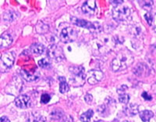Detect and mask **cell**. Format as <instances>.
<instances>
[{
    "label": "cell",
    "instance_id": "obj_1",
    "mask_svg": "<svg viewBox=\"0 0 156 122\" xmlns=\"http://www.w3.org/2000/svg\"><path fill=\"white\" fill-rule=\"evenodd\" d=\"M118 40L110 34H101L91 42V49L94 54L105 55L112 50L116 46Z\"/></svg>",
    "mask_w": 156,
    "mask_h": 122
},
{
    "label": "cell",
    "instance_id": "obj_2",
    "mask_svg": "<svg viewBox=\"0 0 156 122\" xmlns=\"http://www.w3.org/2000/svg\"><path fill=\"white\" fill-rule=\"evenodd\" d=\"M134 57L132 53L128 50H122L113 59L112 63V68L114 71H118L126 70L127 67L133 64Z\"/></svg>",
    "mask_w": 156,
    "mask_h": 122
},
{
    "label": "cell",
    "instance_id": "obj_3",
    "mask_svg": "<svg viewBox=\"0 0 156 122\" xmlns=\"http://www.w3.org/2000/svg\"><path fill=\"white\" fill-rule=\"evenodd\" d=\"M69 71L72 74V78L69 79L73 86H81L85 82L86 74L84 73V68L82 66L73 67L69 68Z\"/></svg>",
    "mask_w": 156,
    "mask_h": 122
},
{
    "label": "cell",
    "instance_id": "obj_4",
    "mask_svg": "<svg viewBox=\"0 0 156 122\" xmlns=\"http://www.w3.org/2000/svg\"><path fill=\"white\" fill-rule=\"evenodd\" d=\"M14 56L12 52H5L0 57V72H6L14 63Z\"/></svg>",
    "mask_w": 156,
    "mask_h": 122
},
{
    "label": "cell",
    "instance_id": "obj_5",
    "mask_svg": "<svg viewBox=\"0 0 156 122\" xmlns=\"http://www.w3.org/2000/svg\"><path fill=\"white\" fill-rule=\"evenodd\" d=\"M130 15V9L128 6H115L112 9V17L118 22L124 21Z\"/></svg>",
    "mask_w": 156,
    "mask_h": 122
},
{
    "label": "cell",
    "instance_id": "obj_6",
    "mask_svg": "<svg viewBox=\"0 0 156 122\" xmlns=\"http://www.w3.org/2000/svg\"><path fill=\"white\" fill-rule=\"evenodd\" d=\"M71 20H72V22L75 25L80 27V28L94 31L97 32V33H100L101 31V25L98 23H92V22H89L87 21V20H84L77 19V18L75 17H71Z\"/></svg>",
    "mask_w": 156,
    "mask_h": 122
},
{
    "label": "cell",
    "instance_id": "obj_7",
    "mask_svg": "<svg viewBox=\"0 0 156 122\" xmlns=\"http://www.w3.org/2000/svg\"><path fill=\"white\" fill-rule=\"evenodd\" d=\"M77 34L76 29L70 28V27H67V28L62 29L59 35V38H60V40L64 43H72L76 40Z\"/></svg>",
    "mask_w": 156,
    "mask_h": 122
},
{
    "label": "cell",
    "instance_id": "obj_8",
    "mask_svg": "<svg viewBox=\"0 0 156 122\" xmlns=\"http://www.w3.org/2000/svg\"><path fill=\"white\" fill-rule=\"evenodd\" d=\"M87 78V81L90 85H96L104 78V74L99 70H91L89 71L86 74Z\"/></svg>",
    "mask_w": 156,
    "mask_h": 122
},
{
    "label": "cell",
    "instance_id": "obj_9",
    "mask_svg": "<svg viewBox=\"0 0 156 122\" xmlns=\"http://www.w3.org/2000/svg\"><path fill=\"white\" fill-rule=\"evenodd\" d=\"M48 56H49L50 58L53 59L57 62L61 61L65 58L62 50L56 45H52V46H50L49 49H48Z\"/></svg>",
    "mask_w": 156,
    "mask_h": 122
},
{
    "label": "cell",
    "instance_id": "obj_10",
    "mask_svg": "<svg viewBox=\"0 0 156 122\" xmlns=\"http://www.w3.org/2000/svg\"><path fill=\"white\" fill-rule=\"evenodd\" d=\"M82 11L87 16H92L96 11V2L94 0L86 1L82 6Z\"/></svg>",
    "mask_w": 156,
    "mask_h": 122
},
{
    "label": "cell",
    "instance_id": "obj_11",
    "mask_svg": "<svg viewBox=\"0 0 156 122\" xmlns=\"http://www.w3.org/2000/svg\"><path fill=\"white\" fill-rule=\"evenodd\" d=\"M30 104V97L27 95H20L15 99V105L20 109H26Z\"/></svg>",
    "mask_w": 156,
    "mask_h": 122
},
{
    "label": "cell",
    "instance_id": "obj_12",
    "mask_svg": "<svg viewBox=\"0 0 156 122\" xmlns=\"http://www.w3.org/2000/svg\"><path fill=\"white\" fill-rule=\"evenodd\" d=\"M12 43V36L7 32H5L0 36V48H6Z\"/></svg>",
    "mask_w": 156,
    "mask_h": 122
},
{
    "label": "cell",
    "instance_id": "obj_13",
    "mask_svg": "<svg viewBox=\"0 0 156 122\" xmlns=\"http://www.w3.org/2000/svg\"><path fill=\"white\" fill-rule=\"evenodd\" d=\"M9 86H12V89H11L10 91H16V93H19L20 92L22 87H23V82L19 78L14 77L9 83Z\"/></svg>",
    "mask_w": 156,
    "mask_h": 122
},
{
    "label": "cell",
    "instance_id": "obj_14",
    "mask_svg": "<svg viewBox=\"0 0 156 122\" xmlns=\"http://www.w3.org/2000/svg\"><path fill=\"white\" fill-rule=\"evenodd\" d=\"M18 17H19V13L17 12L9 9L3 14V19L7 22H13L17 19Z\"/></svg>",
    "mask_w": 156,
    "mask_h": 122
},
{
    "label": "cell",
    "instance_id": "obj_15",
    "mask_svg": "<svg viewBox=\"0 0 156 122\" xmlns=\"http://www.w3.org/2000/svg\"><path fill=\"white\" fill-rule=\"evenodd\" d=\"M21 75L26 81H33L37 80L39 78L38 72L30 73L29 71H21Z\"/></svg>",
    "mask_w": 156,
    "mask_h": 122
},
{
    "label": "cell",
    "instance_id": "obj_16",
    "mask_svg": "<svg viewBox=\"0 0 156 122\" xmlns=\"http://www.w3.org/2000/svg\"><path fill=\"white\" fill-rule=\"evenodd\" d=\"M124 110L126 114L129 115V116H134L136 113H138L139 106L138 105L131 103V104H128V106L124 108Z\"/></svg>",
    "mask_w": 156,
    "mask_h": 122
},
{
    "label": "cell",
    "instance_id": "obj_17",
    "mask_svg": "<svg viewBox=\"0 0 156 122\" xmlns=\"http://www.w3.org/2000/svg\"><path fill=\"white\" fill-rule=\"evenodd\" d=\"M30 50H31V53L34 55H41L44 51V47L42 44L35 43V44L32 45L31 47H30Z\"/></svg>",
    "mask_w": 156,
    "mask_h": 122
},
{
    "label": "cell",
    "instance_id": "obj_18",
    "mask_svg": "<svg viewBox=\"0 0 156 122\" xmlns=\"http://www.w3.org/2000/svg\"><path fill=\"white\" fill-rule=\"evenodd\" d=\"M154 117V113L151 110H143L140 113V117L144 122H147Z\"/></svg>",
    "mask_w": 156,
    "mask_h": 122
},
{
    "label": "cell",
    "instance_id": "obj_19",
    "mask_svg": "<svg viewBox=\"0 0 156 122\" xmlns=\"http://www.w3.org/2000/svg\"><path fill=\"white\" fill-rule=\"evenodd\" d=\"M146 69H147V67H146V66H144V64H138L136 65V67H135V69L133 70V73H134L137 76H142L144 73H146Z\"/></svg>",
    "mask_w": 156,
    "mask_h": 122
},
{
    "label": "cell",
    "instance_id": "obj_20",
    "mask_svg": "<svg viewBox=\"0 0 156 122\" xmlns=\"http://www.w3.org/2000/svg\"><path fill=\"white\" fill-rule=\"evenodd\" d=\"M60 80V84H59V91L61 93H66L69 91V85L66 83V80L63 77L59 78Z\"/></svg>",
    "mask_w": 156,
    "mask_h": 122
},
{
    "label": "cell",
    "instance_id": "obj_21",
    "mask_svg": "<svg viewBox=\"0 0 156 122\" xmlns=\"http://www.w3.org/2000/svg\"><path fill=\"white\" fill-rule=\"evenodd\" d=\"M131 32L132 35L133 36V38H139L140 37L142 34V28L140 25H134L131 28Z\"/></svg>",
    "mask_w": 156,
    "mask_h": 122
},
{
    "label": "cell",
    "instance_id": "obj_22",
    "mask_svg": "<svg viewBox=\"0 0 156 122\" xmlns=\"http://www.w3.org/2000/svg\"><path fill=\"white\" fill-rule=\"evenodd\" d=\"M93 114H94V111L92 110H88L87 112L83 113V114L80 116V120L82 122H89L90 118L92 117Z\"/></svg>",
    "mask_w": 156,
    "mask_h": 122
},
{
    "label": "cell",
    "instance_id": "obj_23",
    "mask_svg": "<svg viewBox=\"0 0 156 122\" xmlns=\"http://www.w3.org/2000/svg\"><path fill=\"white\" fill-rule=\"evenodd\" d=\"M48 31V26L45 24L43 23L42 21H40L38 24H37V31L38 32L39 34H43L46 33L47 31Z\"/></svg>",
    "mask_w": 156,
    "mask_h": 122
},
{
    "label": "cell",
    "instance_id": "obj_24",
    "mask_svg": "<svg viewBox=\"0 0 156 122\" xmlns=\"http://www.w3.org/2000/svg\"><path fill=\"white\" fill-rule=\"evenodd\" d=\"M38 65L42 68H47L50 67V61L49 59L43 58L38 61Z\"/></svg>",
    "mask_w": 156,
    "mask_h": 122
},
{
    "label": "cell",
    "instance_id": "obj_25",
    "mask_svg": "<svg viewBox=\"0 0 156 122\" xmlns=\"http://www.w3.org/2000/svg\"><path fill=\"white\" fill-rule=\"evenodd\" d=\"M119 100L120 103H128L129 101V96L127 94H122V95H119Z\"/></svg>",
    "mask_w": 156,
    "mask_h": 122
},
{
    "label": "cell",
    "instance_id": "obj_26",
    "mask_svg": "<svg viewBox=\"0 0 156 122\" xmlns=\"http://www.w3.org/2000/svg\"><path fill=\"white\" fill-rule=\"evenodd\" d=\"M140 5H141L142 7L145 9H150L152 8L153 2L152 1H143V2H140Z\"/></svg>",
    "mask_w": 156,
    "mask_h": 122
},
{
    "label": "cell",
    "instance_id": "obj_27",
    "mask_svg": "<svg viewBox=\"0 0 156 122\" xmlns=\"http://www.w3.org/2000/svg\"><path fill=\"white\" fill-rule=\"evenodd\" d=\"M51 117H53L54 119H57V120H58V119H60L61 117L63 116V113H62V111H61L60 110H55V111H53L52 113H51Z\"/></svg>",
    "mask_w": 156,
    "mask_h": 122
},
{
    "label": "cell",
    "instance_id": "obj_28",
    "mask_svg": "<svg viewBox=\"0 0 156 122\" xmlns=\"http://www.w3.org/2000/svg\"><path fill=\"white\" fill-rule=\"evenodd\" d=\"M144 17H145L147 24H148L150 26H151L153 24V21H154V17L152 16V14H151V13H147L144 15Z\"/></svg>",
    "mask_w": 156,
    "mask_h": 122
},
{
    "label": "cell",
    "instance_id": "obj_29",
    "mask_svg": "<svg viewBox=\"0 0 156 122\" xmlns=\"http://www.w3.org/2000/svg\"><path fill=\"white\" fill-rule=\"evenodd\" d=\"M50 99H51V97H50V96L48 95V94H43L42 96H41V102L42 103H44V104L48 103L50 101Z\"/></svg>",
    "mask_w": 156,
    "mask_h": 122
},
{
    "label": "cell",
    "instance_id": "obj_30",
    "mask_svg": "<svg viewBox=\"0 0 156 122\" xmlns=\"http://www.w3.org/2000/svg\"><path fill=\"white\" fill-rule=\"evenodd\" d=\"M128 89V87L125 85H122V86H120V88L118 89L117 90V92L119 94V95H122V94H125L126 91Z\"/></svg>",
    "mask_w": 156,
    "mask_h": 122
},
{
    "label": "cell",
    "instance_id": "obj_31",
    "mask_svg": "<svg viewBox=\"0 0 156 122\" xmlns=\"http://www.w3.org/2000/svg\"><path fill=\"white\" fill-rule=\"evenodd\" d=\"M84 100H85L86 103H87L88 104H90V103H91L93 100L92 96H91L90 94H88V93L86 94V96H84Z\"/></svg>",
    "mask_w": 156,
    "mask_h": 122
},
{
    "label": "cell",
    "instance_id": "obj_32",
    "mask_svg": "<svg viewBox=\"0 0 156 122\" xmlns=\"http://www.w3.org/2000/svg\"><path fill=\"white\" fill-rule=\"evenodd\" d=\"M142 97L144 98V99H146V100H151V99H152V97H151V96H149L148 94L145 92H143V94H142Z\"/></svg>",
    "mask_w": 156,
    "mask_h": 122
},
{
    "label": "cell",
    "instance_id": "obj_33",
    "mask_svg": "<svg viewBox=\"0 0 156 122\" xmlns=\"http://www.w3.org/2000/svg\"><path fill=\"white\" fill-rule=\"evenodd\" d=\"M122 2H123V1H121V0H119V1H110V3L115 6H118L119 5H121Z\"/></svg>",
    "mask_w": 156,
    "mask_h": 122
},
{
    "label": "cell",
    "instance_id": "obj_34",
    "mask_svg": "<svg viewBox=\"0 0 156 122\" xmlns=\"http://www.w3.org/2000/svg\"><path fill=\"white\" fill-rule=\"evenodd\" d=\"M0 122H10V120L7 117H2L0 118Z\"/></svg>",
    "mask_w": 156,
    "mask_h": 122
},
{
    "label": "cell",
    "instance_id": "obj_35",
    "mask_svg": "<svg viewBox=\"0 0 156 122\" xmlns=\"http://www.w3.org/2000/svg\"><path fill=\"white\" fill-rule=\"evenodd\" d=\"M122 122H129L128 120H124V121H122Z\"/></svg>",
    "mask_w": 156,
    "mask_h": 122
}]
</instances>
